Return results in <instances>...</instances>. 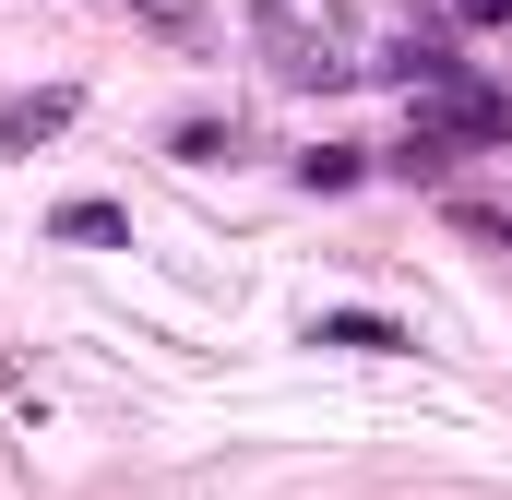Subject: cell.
Masks as SVG:
<instances>
[{"instance_id": "3957f363", "label": "cell", "mask_w": 512, "mask_h": 500, "mask_svg": "<svg viewBox=\"0 0 512 500\" xmlns=\"http://www.w3.org/2000/svg\"><path fill=\"white\" fill-rule=\"evenodd\" d=\"M60 239L108 250V239H131V215H120V203H60Z\"/></svg>"}, {"instance_id": "6da1fadb", "label": "cell", "mask_w": 512, "mask_h": 500, "mask_svg": "<svg viewBox=\"0 0 512 500\" xmlns=\"http://www.w3.org/2000/svg\"><path fill=\"white\" fill-rule=\"evenodd\" d=\"M60 120H72V84H36V96H12V108H0V155H24V143H48Z\"/></svg>"}, {"instance_id": "7a4b0ae2", "label": "cell", "mask_w": 512, "mask_h": 500, "mask_svg": "<svg viewBox=\"0 0 512 500\" xmlns=\"http://www.w3.org/2000/svg\"><path fill=\"white\" fill-rule=\"evenodd\" d=\"M310 346H358V358H393L405 334H393L382 310H322V322H310Z\"/></svg>"}]
</instances>
